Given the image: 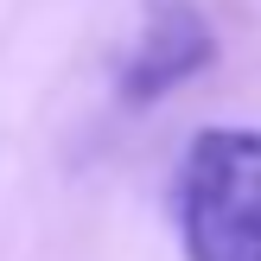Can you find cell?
Returning <instances> with one entry per match:
<instances>
[{
	"instance_id": "6da1fadb",
	"label": "cell",
	"mask_w": 261,
	"mask_h": 261,
	"mask_svg": "<svg viewBox=\"0 0 261 261\" xmlns=\"http://www.w3.org/2000/svg\"><path fill=\"white\" fill-rule=\"evenodd\" d=\"M185 261H261V127H204L172 166Z\"/></svg>"
},
{
	"instance_id": "7a4b0ae2",
	"label": "cell",
	"mask_w": 261,
	"mask_h": 261,
	"mask_svg": "<svg viewBox=\"0 0 261 261\" xmlns=\"http://www.w3.org/2000/svg\"><path fill=\"white\" fill-rule=\"evenodd\" d=\"M217 38L211 25H204L198 7H185V0H160L147 19V32L134 38V58H127L121 70V96L127 102H160L166 89H178L185 76H198L204 64H211Z\"/></svg>"
}]
</instances>
